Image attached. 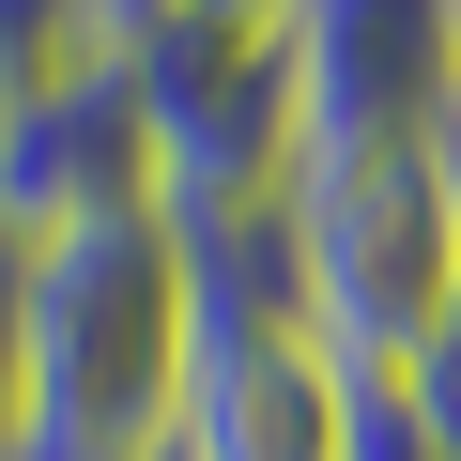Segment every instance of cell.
<instances>
[{
    "mask_svg": "<svg viewBox=\"0 0 461 461\" xmlns=\"http://www.w3.org/2000/svg\"><path fill=\"white\" fill-rule=\"evenodd\" d=\"M93 215H154V108L108 47L0 108V230L47 247V230H93Z\"/></svg>",
    "mask_w": 461,
    "mask_h": 461,
    "instance_id": "cell-3",
    "label": "cell"
},
{
    "mask_svg": "<svg viewBox=\"0 0 461 461\" xmlns=\"http://www.w3.org/2000/svg\"><path fill=\"white\" fill-rule=\"evenodd\" d=\"M277 247L308 339L384 400L461 308V139H308L277 185Z\"/></svg>",
    "mask_w": 461,
    "mask_h": 461,
    "instance_id": "cell-2",
    "label": "cell"
},
{
    "mask_svg": "<svg viewBox=\"0 0 461 461\" xmlns=\"http://www.w3.org/2000/svg\"><path fill=\"white\" fill-rule=\"evenodd\" d=\"M384 430H400L415 461H461V308H446V323H430V354L384 384Z\"/></svg>",
    "mask_w": 461,
    "mask_h": 461,
    "instance_id": "cell-5",
    "label": "cell"
},
{
    "mask_svg": "<svg viewBox=\"0 0 461 461\" xmlns=\"http://www.w3.org/2000/svg\"><path fill=\"white\" fill-rule=\"evenodd\" d=\"M200 277L169 215L47 230L16 277V461H185Z\"/></svg>",
    "mask_w": 461,
    "mask_h": 461,
    "instance_id": "cell-1",
    "label": "cell"
},
{
    "mask_svg": "<svg viewBox=\"0 0 461 461\" xmlns=\"http://www.w3.org/2000/svg\"><path fill=\"white\" fill-rule=\"evenodd\" d=\"M446 139H461V0H446Z\"/></svg>",
    "mask_w": 461,
    "mask_h": 461,
    "instance_id": "cell-7",
    "label": "cell"
},
{
    "mask_svg": "<svg viewBox=\"0 0 461 461\" xmlns=\"http://www.w3.org/2000/svg\"><path fill=\"white\" fill-rule=\"evenodd\" d=\"M308 139H446V0H293Z\"/></svg>",
    "mask_w": 461,
    "mask_h": 461,
    "instance_id": "cell-4",
    "label": "cell"
},
{
    "mask_svg": "<svg viewBox=\"0 0 461 461\" xmlns=\"http://www.w3.org/2000/svg\"><path fill=\"white\" fill-rule=\"evenodd\" d=\"M139 16H185V32H293V0H139Z\"/></svg>",
    "mask_w": 461,
    "mask_h": 461,
    "instance_id": "cell-6",
    "label": "cell"
}]
</instances>
